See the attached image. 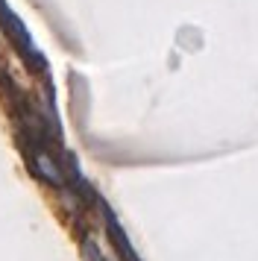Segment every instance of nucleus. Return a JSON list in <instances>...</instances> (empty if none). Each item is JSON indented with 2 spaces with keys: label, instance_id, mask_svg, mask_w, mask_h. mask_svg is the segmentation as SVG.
I'll return each instance as SVG.
<instances>
[]
</instances>
